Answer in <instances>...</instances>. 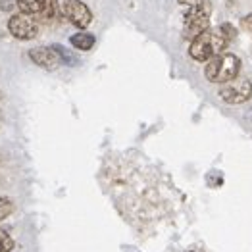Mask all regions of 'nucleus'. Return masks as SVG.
Segmentation results:
<instances>
[{"instance_id":"1","label":"nucleus","mask_w":252,"mask_h":252,"mask_svg":"<svg viewBox=\"0 0 252 252\" xmlns=\"http://www.w3.org/2000/svg\"><path fill=\"white\" fill-rule=\"evenodd\" d=\"M227 44H229V41L223 37V33L220 29L218 31L208 29L190 41L189 54L196 62H210L212 58H216L218 54H221L225 50Z\"/></svg>"},{"instance_id":"2","label":"nucleus","mask_w":252,"mask_h":252,"mask_svg":"<svg viewBox=\"0 0 252 252\" xmlns=\"http://www.w3.org/2000/svg\"><path fill=\"white\" fill-rule=\"evenodd\" d=\"M239 69H241V60L235 54L225 52L212 58L204 73H206V79L212 83H227L239 75Z\"/></svg>"},{"instance_id":"3","label":"nucleus","mask_w":252,"mask_h":252,"mask_svg":"<svg viewBox=\"0 0 252 252\" xmlns=\"http://www.w3.org/2000/svg\"><path fill=\"white\" fill-rule=\"evenodd\" d=\"M210 12H212V6L210 2L202 0L200 4L196 6H190L189 12L185 14V31L183 35L187 39H196L200 33L208 31V25H210Z\"/></svg>"},{"instance_id":"4","label":"nucleus","mask_w":252,"mask_h":252,"mask_svg":"<svg viewBox=\"0 0 252 252\" xmlns=\"http://www.w3.org/2000/svg\"><path fill=\"white\" fill-rule=\"evenodd\" d=\"M8 31L20 39V41H31L39 35V23L35 20V16L31 14H14L8 21Z\"/></svg>"},{"instance_id":"5","label":"nucleus","mask_w":252,"mask_h":252,"mask_svg":"<svg viewBox=\"0 0 252 252\" xmlns=\"http://www.w3.org/2000/svg\"><path fill=\"white\" fill-rule=\"evenodd\" d=\"M220 96L227 104H243L252 96V83L249 79L235 77L233 81L223 83V87L220 89Z\"/></svg>"},{"instance_id":"6","label":"nucleus","mask_w":252,"mask_h":252,"mask_svg":"<svg viewBox=\"0 0 252 252\" xmlns=\"http://www.w3.org/2000/svg\"><path fill=\"white\" fill-rule=\"evenodd\" d=\"M62 14L71 25H75L79 29H87L93 21V12L81 0H65L62 6Z\"/></svg>"},{"instance_id":"7","label":"nucleus","mask_w":252,"mask_h":252,"mask_svg":"<svg viewBox=\"0 0 252 252\" xmlns=\"http://www.w3.org/2000/svg\"><path fill=\"white\" fill-rule=\"evenodd\" d=\"M29 58L37 63L39 67L46 71H54L62 65V60L58 56V52L54 50V46H37L29 50Z\"/></svg>"},{"instance_id":"8","label":"nucleus","mask_w":252,"mask_h":252,"mask_svg":"<svg viewBox=\"0 0 252 252\" xmlns=\"http://www.w3.org/2000/svg\"><path fill=\"white\" fill-rule=\"evenodd\" d=\"M60 16V4L58 0H42V8L39 18L42 21H54Z\"/></svg>"},{"instance_id":"9","label":"nucleus","mask_w":252,"mask_h":252,"mask_svg":"<svg viewBox=\"0 0 252 252\" xmlns=\"http://www.w3.org/2000/svg\"><path fill=\"white\" fill-rule=\"evenodd\" d=\"M69 41H71V44H73L77 50H91V48L94 46V37L89 35V33H77V35H73Z\"/></svg>"},{"instance_id":"10","label":"nucleus","mask_w":252,"mask_h":252,"mask_svg":"<svg viewBox=\"0 0 252 252\" xmlns=\"http://www.w3.org/2000/svg\"><path fill=\"white\" fill-rule=\"evenodd\" d=\"M18 8H20L23 14L39 16L42 8V0H18Z\"/></svg>"},{"instance_id":"11","label":"nucleus","mask_w":252,"mask_h":252,"mask_svg":"<svg viewBox=\"0 0 252 252\" xmlns=\"http://www.w3.org/2000/svg\"><path fill=\"white\" fill-rule=\"evenodd\" d=\"M52 46H54V50L58 52V56H60L62 63H67V65H75V63H77V60L73 58V54H71L67 48H63V46H60V44H52Z\"/></svg>"},{"instance_id":"12","label":"nucleus","mask_w":252,"mask_h":252,"mask_svg":"<svg viewBox=\"0 0 252 252\" xmlns=\"http://www.w3.org/2000/svg\"><path fill=\"white\" fill-rule=\"evenodd\" d=\"M14 208H16V206H14V202H12L8 196H0V221L6 220V218L14 212Z\"/></svg>"},{"instance_id":"13","label":"nucleus","mask_w":252,"mask_h":252,"mask_svg":"<svg viewBox=\"0 0 252 252\" xmlns=\"http://www.w3.org/2000/svg\"><path fill=\"white\" fill-rule=\"evenodd\" d=\"M12 249H14V239L8 231L0 229V252H10Z\"/></svg>"},{"instance_id":"14","label":"nucleus","mask_w":252,"mask_h":252,"mask_svg":"<svg viewBox=\"0 0 252 252\" xmlns=\"http://www.w3.org/2000/svg\"><path fill=\"white\" fill-rule=\"evenodd\" d=\"M220 31L223 33V37H225V39H227L229 42H231L233 39L237 37V29L233 27L231 23H221V25H220Z\"/></svg>"},{"instance_id":"15","label":"nucleus","mask_w":252,"mask_h":252,"mask_svg":"<svg viewBox=\"0 0 252 252\" xmlns=\"http://www.w3.org/2000/svg\"><path fill=\"white\" fill-rule=\"evenodd\" d=\"M14 6H18V0H0V10L4 12H12Z\"/></svg>"},{"instance_id":"16","label":"nucleus","mask_w":252,"mask_h":252,"mask_svg":"<svg viewBox=\"0 0 252 252\" xmlns=\"http://www.w3.org/2000/svg\"><path fill=\"white\" fill-rule=\"evenodd\" d=\"M241 27H243L247 33H251V35H252V14L245 16V18L241 20Z\"/></svg>"},{"instance_id":"17","label":"nucleus","mask_w":252,"mask_h":252,"mask_svg":"<svg viewBox=\"0 0 252 252\" xmlns=\"http://www.w3.org/2000/svg\"><path fill=\"white\" fill-rule=\"evenodd\" d=\"M177 2H179V4H183V6H196V4H200V2H202V0H177Z\"/></svg>"}]
</instances>
